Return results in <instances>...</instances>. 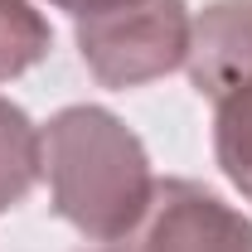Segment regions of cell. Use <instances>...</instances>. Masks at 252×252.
Segmentation results:
<instances>
[{"instance_id":"cell-7","label":"cell","mask_w":252,"mask_h":252,"mask_svg":"<svg viewBox=\"0 0 252 252\" xmlns=\"http://www.w3.org/2000/svg\"><path fill=\"white\" fill-rule=\"evenodd\" d=\"M49 5H59V10H68L73 20H83V15H97V10H112V5H126V0H49Z\"/></svg>"},{"instance_id":"cell-3","label":"cell","mask_w":252,"mask_h":252,"mask_svg":"<svg viewBox=\"0 0 252 252\" xmlns=\"http://www.w3.org/2000/svg\"><path fill=\"white\" fill-rule=\"evenodd\" d=\"M185 0H126L78 20V54L102 88H141L189 59Z\"/></svg>"},{"instance_id":"cell-1","label":"cell","mask_w":252,"mask_h":252,"mask_svg":"<svg viewBox=\"0 0 252 252\" xmlns=\"http://www.w3.org/2000/svg\"><path fill=\"white\" fill-rule=\"evenodd\" d=\"M39 165L54 214L97 243H122L156 194L146 146L107 107H63L39 131Z\"/></svg>"},{"instance_id":"cell-2","label":"cell","mask_w":252,"mask_h":252,"mask_svg":"<svg viewBox=\"0 0 252 252\" xmlns=\"http://www.w3.org/2000/svg\"><path fill=\"white\" fill-rule=\"evenodd\" d=\"M189 78L214 102V156L252 199V0H214L189 34Z\"/></svg>"},{"instance_id":"cell-6","label":"cell","mask_w":252,"mask_h":252,"mask_svg":"<svg viewBox=\"0 0 252 252\" xmlns=\"http://www.w3.org/2000/svg\"><path fill=\"white\" fill-rule=\"evenodd\" d=\"M49 44H54V34L30 0H0V83L34 68L49 54Z\"/></svg>"},{"instance_id":"cell-4","label":"cell","mask_w":252,"mask_h":252,"mask_svg":"<svg viewBox=\"0 0 252 252\" xmlns=\"http://www.w3.org/2000/svg\"><path fill=\"white\" fill-rule=\"evenodd\" d=\"M117 252H252V223L204 185L165 180Z\"/></svg>"},{"instance_id":"cell-5","label":"cell","mask_w":252,"mask_h":252,"mask_svg":"<svg viewBox=\"0 0 252 252\" xmlns=\"http://www.w3.org/2000/svg\"><path fill=\"white\" fill-rule=\"evenodd\" d=\"M39 131L34 122L0 97V214L15 209L39 180Z\"/></svg>"}]
</instances>
